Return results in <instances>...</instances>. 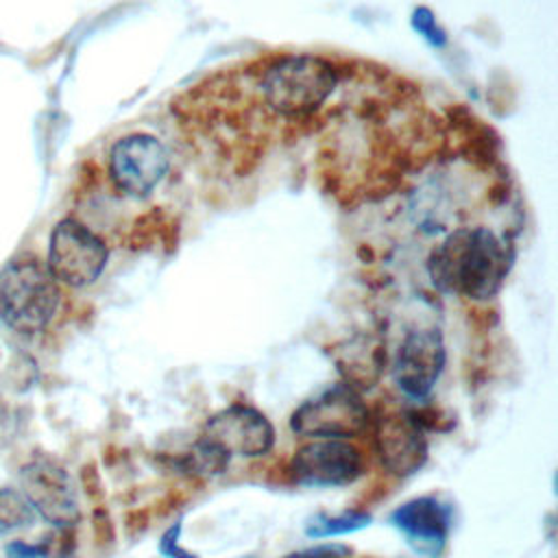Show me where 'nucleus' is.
I'll return each instance as SVG.
<instances>
[{"mask_svg": "<svg viewBox=\"0 0 558 558\" xmlns=\"http://www.w3.org/2000/svg\"><path fill=\"white\" fill-rule=\"evenodd\" d=\"M512 242L490 227H458L427 257V275L436 290L471 301L493 299L512 266Z\"/></svg>", "mask_w": 558, "mask_h": 558, "instance_id": "1", "label": "nucleus"}, {"mask_svg": "<svg viewBox=\"0 0 558 558\" xmlns=\"http://www.w3.org/2000/svg\"><path fill=\"white\" fill-rule=\"evenodd\" d=\"M61 283L46 262L20 253L0 268V320L17 336L44 333L61 310Z\"/></svg>", "mask_w": 558, "mask_h": 558, "instance_id": "2", "label": "nucleus"}, {"mask_svg": "<svg viewBox=\"0 0 558 558\" xmlns=\"http://www.w3.org/2000/svg\"><path fill=\"white\" fill-rule=\"evenodd\" d=\"M172 170L168 148L148 133H131L107 150V181L122 198L146 201Z\"/></svg>", "mask_w": 558, "mask_h": 558, "instance_id": "3", "label": "nucleus"}, {"mask_svg": "<svg viewBox=\"0 0 558 558\" xmlns=\"http://www.w3.org/2000/svg\"><path fill=\"white\" fill-rule=\"evenodd\" d=\"M24 499L37 517L57 530H74L81 521L78 488L63 462L50 453H33L17 471Z\"/></svg>", "mask_w": 558, "mask_h": 558, "instance_id": "4", "label": "nucleus"}, {"mask_svg": "<svg viewBox=\"0 0 558 558\" xmlns=\"http://www.w3.org/2000/svg\"><path fill=\"white\" fill-rule=\"evenodd\" d=\"M109 259L107 242L81 218H61L48 238L46 266L65 288H87L105 270Z\"/></svg>", "mask_w": 558, "mask_h": 558, "instance_id": "5", "label": "nucleus"}, {"mask_svg": "<svg viewBox=\"0 0 558 558\" xmlns=\"http://www.w3.org/2000/svg\"><path fill=\"white\" fill-rule=\"evenodd\" d=\"M371 412L349 384H331L303 401L290 416V429L303 438L347 440L360 436Z\"/></svg>", "mask_w": 558, "mask_h": 558, "instance_id": "6", "label": "nucleus"}, {"mask_svg": "<svg viewBox=\"0 0 558 558\" xmlns=\"http://www.w3.org/2000/svg\"><path fill=\"white\" fill-rule=\"evenodd\" d=\"M445 362L447 349L440 329L434 325H423L403 336L392 357L390 373L397 388L405 397L421 401L434 390Z\"/></svg>", "mask_w": 558, "mask_h": 558, "instance_id": "7", "label": "nucleus"}, {"mask_svg": "<svg viewBox=\"0 0 558 558\" xmlns=\"http://www.w3.org/2000/svg\"><path fill=\"white\" fill-rule=\"evenodd\" d=\"M201 438L229 460L233 456L259 458L272 449L275 427L259 410L246 403H233L205 421Z\"/></svg>", "mask_w": 558, "mask_h": 558, "instance_id": "8", "label": "nucleus"}, {"mask_svg": "<svg viewBox=\"0 0 558 558\" xmlns=\"http://www.w3.org/2000/svg\"><path fill=\"white\" fill-rule=\"evenodd\" d=\"M364 471L362 453L355 445L336 438H312L301 445L290 460V475L301 486H347Z\"/></svg>", "mask_w": 558, "mask_h": 558, "instance_id": "9", "label": "nucleus"}, {"mask_svg": "<svg viewBox=\"0 0 558 558\" xmlns=\"http://www.w3.org/2000/svg\"><path fill=\"white\" fill-rule=\"evenodd\" d=\"M375 449L388 473L399 477L414 475L429 453L421 418L405 410L379 414L375 421Z\"/></svg>", "mask_w": 558, "mask_h": 558, "instance_id": "10", "label": "nucleus"}, {"mask_svg": "<svg viewBox=\"0 0 558 558\" xmlns=\"http://www.w3.org/2000/svg\"><path fill=\"white\" fill-rule=\"evenodd\" d=\"M453 521L449 504L436 495L414 497L390 512V523L403 534L408 545L427 556H438L447 543Z\"/></svg>", "mask_w": 558, "mask_h": 558, "instance_id": "11", "label": "nucleus"}, {"mask_svg": "<svg viewBox=\"0 0 558 558\" xmlns=\"http://www.w3.org/2000/svg\"><path fill=\"white\" fill-rule=\"evenodd\" d=\"M373 517L368 512L360 510H349L340 514H314L305 523V534L310 538H329V536H340V534H351L357 530L368 527Z\"/></svg>", "mask_w": 558, "mask_h": 558, "instance_id": "12", "label": "nucleus"}, {"mask_svg": "<svg viewBox=\"0 0 558 558\" xmlns=\"http://www.w3.org/2000/svg\"><path fill=\"white\" fill-rule=\"evenodd\" d=\"M35 517V510L17 488L0 486V536L31 527Z\"/></svg>", "mask_w": 558, "mask_h": 558, "instance_id": "13", "label": "nucleus"}, {"mask_svg": "<svg viewBox=\"0 0 558 558\" xmlns=\"http://www.w3.org/2000/svg\"><path fill=\"white\" fill-rule=\"evenodd\" d=\"M4 556L7 558H52L54 541H52V536H46L41 541L13 538L4 545Z\"/></svg>", "mask_w": 558, "mask_h": 558, "instance_id": "14", "label": "nucleus"}, {"mask_svg": "<svg viewBox=\"0 0 558 558\" xmlns=\"http://www.w3.org/2000/svg\"><path fill=\"white\" fill-rule=\"evenodd\" d=\"M181 521H177L174 525H170L163 534H161V541H159V551L166 556V558H198L194 554H190L187 549L181 547L179 543V536H181Z\"/></svg>", "mask_w": 558, "mask_h": 558, "instance_id": "15", "label": "nucleus"}, {"mask_svg": "<svg viewBox=\"0 0 558 558\" xmlns=\"http://www.w3.org/2000/svg\"><path fill=\"white\" fill-rule=\"evenodd\" d=\"M349 556H351V549L347 545L325 543V545H314V547H307V549L292 551L283 558H349Z\"/></svg>", "mask_w": 558, "mask_h": 558, "instance_id": "16", "label": "nucleus"}, {"mask_svg": "<svg viewBox=\"0 0 558 558\" xmlns=\"http://www.w3.org/2000/svg\"><path fill=\"white\" fill-rule=\"evenodd\" d=\"M414 28L421 33V35H425L432 44H436V46H442L445 44V33L436 26V20L432 17V13L427 11V9H418L416 13H414Z\"/></svg>", "mask_w": 558, "mask_h": 558, "instance_id": "17", "label": "nucleus"}, {"mask_svg": "<svg viewBox=\"0 0 558 558\" xmlns=\"http://www.w3.org/2000/svg\"><path fill=\"white\" fill-rule=\"evenodd\" d=\"M246 558H253V556H246Z\"/></svg>", "mask_w": 558, "mask_h": 558, "instance_id": "18", "label": "nucleus"}]
</instances>
